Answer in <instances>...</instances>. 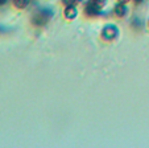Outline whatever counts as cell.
Listing matches in <instances>:
<instances>
[{
    "label": "cell",
    "instance_id": "cell-7",
    "mask_svg": "<svg viewBox=\"0 0 149 148\" xmlns=\"http://www.w3.org/2000/svg\"><path fill=\"white\" fill-rule=\"evenodd\" d=\"M83 0H62V3L65 6H77L78 3H82Z\"/></svg>",
    "mask_w": 149,
    "mask_h": 148
},
{
    "label": "cell",
    "instance_id": "cell-9",
    "mask_svg": "<svg viewBox=\"0 0 149 148\" xmlns=\"http://www.w3.org/2000/svg\"><path fill=\"white\" fill-rule=\"evenodd\" d=\"M131 0H118V3H123V4H128Z\"/></svg>",
    "mask_w": 149,
    "mask_h": 148
},
{
    "label": "cell",
    "instance_id": "cell-6",
    "mask_svg": "<svg viewBox=\"0 0 149 148\" xmlns=\"http://www.w3.org/2000/svg\"><path fill=\"white\" fill-rule=\"evenodd\" d=\"M12 4L17 9H25L31 4V0H12Z\"/></svg>",
    "mask_w": 149,
    "mask_h": 148
},
{
    "label": "cell",
    "instance_id": "cell-4",
    "mask_svg": "<svg viewBox=\"0 0 149 148\" xmlns=\"http://www.w3.org/2000/svg\"><path fill=\"white\" fill-rule=\"evenodd\" d=\"M128 13V8H127V4L123 3H116L115 7H113V15L119 19H123V17L127 16Z\"/></svg>",
    "mask_w": 149,
    "mask_h": 148
},
{
    "label": "cell",
    "instance_id": "cell-10",
    "mask_svg": "<svg viewBox=\"0 0 149 148\" xmlns=\"http://www.w3.org/2000/svg\"><path fill=\"white\" fill-rule=\"evenodd\" d=\"M8 0H0V6H3V4H6Z\"/></svg>",
    "mask_w": 149,
    "mask_h": 148
},
{
    "label": "cell",
    "instance_id": "cell-8",
    "mask_svg": "<svg viewBox=\"0 0 149 148\" xmlns=\"http://www.w3.org/2000/svg\"><path fill=\"white\" fill-rule=\"evenodd\" d=\"M93 1H94V3H95L98 7H100L102 9H103V8H104V6L107 4V0H93Z\"/></svg>",
    "mask_w": 149,
    "mask_h": 148
},
{
    "label": "cell",
    "instance_id": "cell-12",
    "mask_svg": "<svg viewBox=\"0 0 149 148\" xmlns=\"http://www.w3.org/2000/svg\"><path fill=\"white\" fill-rule=\"evenodd\" d=\"M148 24H149V20H148Z\"/></svg>",
    "mask_w": 149,
    "mask_h": 148
},
{
    "label": "cell",
    "instance_id": "cell-5",
    "mask_svg": "<svg viewBox=\"0 0 149 148\" xmlns=\"http://www.w3.org/2000/svg\"><path fill=\"white\" fill-rule=\"evenodd\" d=\"M63 16L66 20H74L78 16V11H77V6H66L63 9Z\"/></svg>",
    "mask_w": 149,
    "mask_h": 148
},
{
    "label": "cell",
    "instance_id": "cell-11",
    "mask_svg": "<svg viewBox=\"0 0 149 148\" xmlns=\"http://www.w3.org/2000/svg\"><path fill=\"white\" fill-rule=\"evenodd\" d=\"M133 1H135V3H141L143 0H133Z\"/></svg>",
    "mask_w": 149,
    "mask_h": 148
},
{
    "label": "cell",
    "instance_id": "cell-2",
    "mask_svg": "<svg viewBox=\"0 0 149 148\" xmlns=\"http://www.w3.org/2000/svg\"><path fill=\"white\" fill-rule=\"evenodd\" d=\"M119 36V28L116 25H112V24H108V25L103 27L100 32V37L103 41H107V42H111V41H115Z\"/></svg>",
    "mask_w": 149,
    "mask_h": 148
},
{
    "label": "cell",
    "instance_id": "cell-3",
    "mask_svg": "<svg viewBox=\"0 0 149 148\" xmlns=\"http://www.w3.org/2000/svg\"><path fill=\"white\" fill-rule=\"evenodd\" d=\"M83 13L86 15L87 17H90V19H93V17H98L99 15L102 13V8L96 6L93 0H87L86 4H84Z\"/></svg>",
    "mask_w": 149,
    "mask_h": 148
},
{
    "label": "cell",
    "instance_id": "cell-1",
    "mask_svg": "<svg viewBox=\"0 0 149 148\" xmlns=\"http://www.w3.org/2000/svg\"><path fill=\"white\" fill-rule=\"evenodd\" d=\"M53 16H54V12L50 8H41L33 13V16H32V24H34L37 27L45 25V24H48L53 19Z\"/></svg>",
    "mask_w": 149,
    "mask_h": 148
}]
</instances>
